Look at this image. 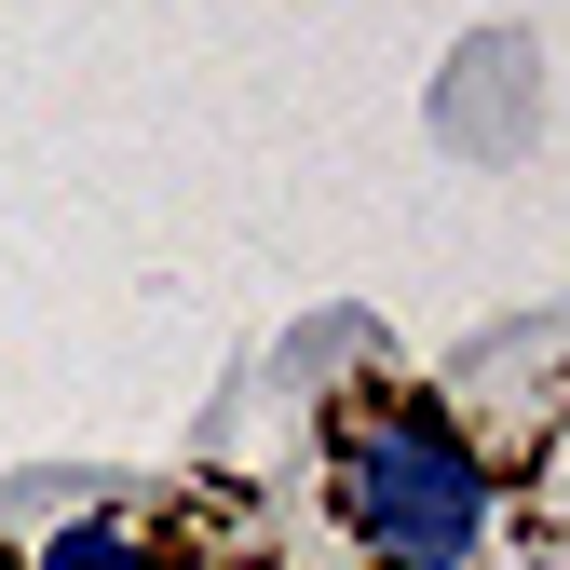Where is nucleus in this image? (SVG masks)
<instances>
[{
  "label": "nucleus",
  "mask_w": 570,
  "mask_h": 570,
  "mask_svg": "<svg viewBox=\"0 0 570 570\" xmlns=\"http://www.w3.org/2000/svg\"><path fill=\"white\" fill-rule=\"evenodd\" d=\"M28 570H177V543H164L150 517H68Z\"/></svg>",
  "instance_id": "f03ea898"
},
{
  "label": "nucleus",
  "mask_w": 570,
  "mask_h": 570,
  "mask_svg": "<svg viewBox=\"0 0 570 570\" xmlns=\"http://www.w3.org/2000/svg\"><path fill=\"white\" fill-rule=\"evenodd\" d=\"M340 503H353L381 570H462L489 543V517H503V489H489V449L435 394H381L340 435Z\"/></svg>",
  "instance_id": "f257e3e1"
}]
</instances>
